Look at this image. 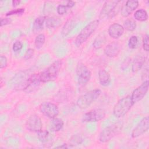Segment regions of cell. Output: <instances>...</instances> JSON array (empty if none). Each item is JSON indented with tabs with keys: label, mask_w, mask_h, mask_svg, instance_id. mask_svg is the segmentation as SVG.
I'll return each mask as SVG.
<instances>
[{
	"label": "cell",
	"mask_w": 149,
	"mask_h": 149,
	"mask_svg": "<svg viewBox=\"0 0 149 149\" xmlns=\"http://www.w3.org/2000/svg\"><path fill=\"white\" fill-rule=\"evenodd\" d=\"M98 80L100 84L104 87L109 86L111 83V79L109 73L105 69H100L98 72Z\"/></svg>",
	"instance_id": "ac0fdd59"
},
{
	"label": "cell",
	"mask_w": 149,
	"mask_h": 149,
	"mask_svg": "<svg viewBox=\"0 0 149 149\" xmlns=\"http://www.w3.org/2000/svg\"><path fill=\"white\" fill-rule=\"evenodd\" d=\"M49 134L48 131L45 130H41L37 132V137L39 141L41 143L46 142L49 138Z\"/></svg>",
	"instance_id": "484cf974"
},
{
	"label": "cell",
	"mask_w": 149,
	"mask_h": 149,
	"mask_svg": "<svg viewBox=\"0 0 149 149\" xmlns=\"http://www.w3.org/2000/svg\"><path fill=\"white\" fill-rule=\"evenodd\" d=\"M22 47H23V44H22V42L19 40H17L13 43V46H12V49L14 52H16L20 51L22 49Z\"/></svg>",
	"instance_id": "d6a6232c"
},
{
	"label": "cell",
	"mask_w": 149,
	"mask_h": 149,
	"mask_svg": "<svg viewBox=\"0 0 149 149\" xmlns=\"http://www.w3.org/2000/svg\"><path fill=\"white\" fill-rule=\"evenodd\" d=\"M62 20L58 17H47L45 20V26L49 29H55L60 26Z\"/></svg>",
	"instance_id": "ffe728a7"
},
{
	"label": "cell",
	"mask_w": 149,
	"mask_h": 149,
	"mask_svg": "<svg viewBox=\"0 0 149 149\" xmlns=\"http://www.w3.org/2000/svg\"><path fill=\"white\" fill-rule=\"evenodd\" d=\"M146 59V57L142 54L136 55V57L134 58V60L132 63V71L133 73L137 72L140 69H141V68L145 63Z\"/></svg>",
	"instance_id": "e0dca14e"
},
{
	"label": "cell",
	"mask_w": 149,
	"mask_h": 149,
	"mask_svg": "<svg viewBox=\"0 0 149 149\" xmlns=\"http://www.w3.org/2000/svg\"><path fill=\"white\" fill-rule=\"evenodd\" d=\"M46 19L47 17L45 16H39L35 19L33 24L32 29L34 33H38L43 30L44 24V23H45Z\"/></svg>",
	"instance_id": "d6986e66"
},
{
	"label": "cell",
	"mask_w": 149,
	"mask_h": 149,
	"mask_svg": "<svg viewBox=\"0 0 149 149\" xmlns=\"http://www.w3.org/2000/svg\"><path fill=\"white\" fill-rule=\"evenodd\" d=\"M12 6L14 7H16V6H17L20 3V1L19 0H13L12 1Z\"/></svg>",
	"instance_id": "f35d334b"
},
{
	"label": "cell",
	"mask_w": 149,
	"mask_h": 149,
	"mask_svg": "<svg viewBox=\"0 0 149 149\" xmlns=\"http://www.w3.org/2000/svg\"><path fill=\"white\" fill-rule=\"evenodd\" d=\"M34 50L32 48H29L25 54H24V59H26V60H28V59H31L33 55H34Z\"/></svg>",
	"instance_id": "e575fe53"
},
{
	"label": "cell",
	"mask_w": 149,
	"mask_h": 149,
	"mask_svg": "<svg viewBox=\"0 0 149 149\" xmlns=\"http://www.w3.org/2000/svg\"><path fill=\"white\" fill-rule=\"evenodd\" d=\"M133 105L130 95H126L119 100L115 104L113 109V114L117 118H122L130 110Z\"/></svg>",
	"instance_id": "277c9868"
},
{
	"label": "cell",
	"mask_w": 149,
	"mask_h": 149,
	"mask_svg": "<svg viewBox=\"0 0 149 149\" xmlns=\"http://www.w3.org/2000/svg\"><path fill=\"white\" fill-rule=\"evenodd\" d=\"M121 47L119 42L112 41L107 44L104 49V52L108 57L114 58L118 55L120 51Z\"/></svg>",
	"instance_id": "9a60e30c"
},
{
	"label": "cell",
	"mask_w": 149,
	"mask_h": 149,
	"mask_svg": "<svg viewBox=\"0 0 149 149\" xmlns=\"http://www.w3.org/2000/svg\"><path fill=\"white\" fill-rule=\"evenodd\" d=\"M26 127L30 132L37 133L42 127V123L41 118L36 114L31 115L26 120Z\"/></svg>",
	"instance_id": "8fae6325"
},
{
	"label": "cell",
	"mask_w": 149,
	"mask_h": 149,
	"mask_svg": "<svg viewBox=\"0 0 149 149\" xmlns=\"http://www.w3.org/2000/svg\"><path fill=\"white\" fill-rule=\"evenodd\" d=\"M69 147H70V146H68V144H61L60 146L55 147V148H68Z\"/></svg>",
	"instance_id": "74e56055"
},
{
	"label": "cell",
	"mask_w": 149,
	"mask_h": 149,
	"mask_svg": "<svg viewBox=\"0 0 149 149\" xmlns=\"http://www.w3.org/2000/svg\"><path fill=\"white\" fill-rule=\"evenodd\" d=\"M76 72L78 83L80 85H84L89 81L91 76V72L85 64L82 62L78 63Z\"/></svg>",
	"instance_id": "52a82bcc"
},
{
	"label": "cell",
	"mask_w": 149,
	"mask_h": 149,
	"mask_svg": "<svg viewBox=\"0 0 149 149\" xmlns=\"http://www.w3.org/2000/svg\"><path fill=\"white\" fill-rule=\"evenodd\" d=\"M68 9L69 8L66 5L59 4L56 8V11L59 15H63L66 13Z\"/></svg>",
	"instance_id": "4dcf8cb0"
},
{
	"label": "cell",
	"mask_w": 149,
	"mask_h": 149,
	"mask_svg": "<svg viewBox=\"0 0 149 149\" xmlns=\"http://www.w3.org/2000/svg\"><path fill=\"white\" fill-rule=\"evenodd\" d=\"M11 22H12V19L9 17L1 18V27L9 24L11 23Z\"/></svg>",
	"instance_id": "d590c367"
},
{
	"label": "cell",
	"mask_w": 149,
	"mask_h": 149,
	"mask_svg": "<svg viewBox=\"0 0 149 149\" xmlns=\"http://www.w3.org/2000/svg\"><path fill=\"white\" fill-rule=\"evenodd\" d=\"M24 12V8H17L15 9H13L12 10H10L6 13L5 15L6 16H9L11 15H22Z\"/></svg>",
	"instance_id": "f546056e"
},
{
	"label": "cell",
	"mask_w": 149,
	"mask_h": 149,
	"mask_svg": "<svg viewBox=\"0 0 149 149\" xmlns=\"http://www.w3.org/2000/svg\"><path fill=\"white\" fill-rule=\"evenodd\" d=\"M74 22L72 20H69L66 22V23L65 24L64 27H63L62 33L63 36H66L68 34L70 33L71 30L73 29L74 26Z\"/></svg>",
	"instance_id": "4316f807"
},
{
	"label": "cell",
	"mask_w": 149,
	"mask_h": 149,
	"mask_svg": "<svg viewBox=\"0 0 149 149\" xmlns=\"http://www.w3.org/2000/svg\"><path fill=\"white\" fill-rule=\"evenodd\" d=\"M123 125V123L119 121L105 127L100 133L98 140L102 143L110 141L112 138L120 133Z\"/></svg>",
	"instance_id": "3957f363"
},
{
	"label": "cell",
	"mask_w": 149,
	"mask_h": 149,
	"mask_svg": "<svg viewBox=\"0 0 149 149\" xmlns=\"http://www.w3.org/2000/svg\"><path fill=\"white\" fill-rule=\"evenodd\" d=\"M62 65L61 60H56L40 73V79L41 83H47L55 80L59 73Z\"/></svg>",
	"instance_id": "6da1fadb"
},
{
	"label": "cell",
	"mask_w": 149,
	"mask_h": 149,
	"mask_svg": "<svg viewBox=\"0 0 149 149\" xmlns=\"http://www.w3.org/2000/svg\"><path fill=\"white\" fill-rule=\"evenodd\" d=\"M83 139L80 134H74L70 139V146L78 145L82 143Z\"/></svg>",
	"instance_id": "83f0119b"
},
{
	"label": "cell",
	"mask_w": 149,
	"mask_h": 149,
	"mask_svg": "<svg viewBox=\"0 0 149 149\" xmlns=\"http://www.w3.org/2000/svg\"><path fill=\"white\" fill-rule=\"evenodd\" d=\"M75 5V2L74 1H69L67 2L66 5L68 6V8H72V7H73Z\"/></svg>",
	"instance_id": "8d00e7d4"
},
{
	"label": "cell",
	"mask_w": 149,
	"mask_h": 149,
	"mask_svg": "<svg viewBox=\"0 0 149 149\" xmlns=\"http://www.w3.org/2000/svg\"><path fill=\"white\" fill-rule=\"evenodd\" d=\"M39 109L40 112L46 117L49 119H54L58 115L59 110L58 106L49 101L43 102L40 105Z\"/></svg>",
	"instance_id": "ba28073f"
},
{
	"label": "cell",
	"mask_w": 149,
	"mask_h": 149,
	"mask_svg": "<svg viewBox=\"0 0 149 149\" xmlns=\"http://www.w3.org/2000/svg\"><path fill=\"white\" fill-rule=\"evenodd\" d=\"M101 94V90L98 88L89 91L78 98L76 101L77 105L80 109H86L95 101L99 98Z\"/></svg>",
	"instance_id": "5b68a950"
},
{
	"label": "cell",
	"mask_w": 149,
	"mask_h": 149,
	"mask_svg": "<svg viewBox=\"0 0 149 149\" xmlns=\"http://www.w3.org/2000/svg\"><path fill=\"white\" fill-rule=\"evenodd\" d=\"M148 37H149L148 34H146L144 35V36L143 37V49L146 52H148L149 51V45H148L149 39H148Z\"/></svg>",
	"instance_id": "1f68e13d"
},
{
	"label": "cell",
	"mask_w": 149,
	"mask_h": 149,
	"mask_svg": "<svg viewBox=\"0 0 149 149\" xmlns=\"http://www.w3.org/2000/svg\"><path fill=\"white\" fill-rule=\"evenodd\" d=\"M99 20H94L87 24L77 36L74 41L76 47H80L84 44L95 32L99 26Z\"/></svg>",
	"instance_id": "7a4b0ae2"
},
{
	"label": "cell",
	"mask_w": 149,
	"mask_h": 149,
	"mask_svg": "<svg viewBox=\"0 0 149 149\" xmlns=\"http://www.w3.org/2000/svg\"><path fill=\"white\" fill-rule=\"evenodd\" d=\"M138 43V38L136 36H132L128 41V47L130 49H134Z\"/></svg>",
	"instance_id": "f1b7e54d"
},
{
	"label": "cell",
	"mask_w": 149,
	"mask_h": 149,
	"mask_svg": "<svg viewBox=\"0 0 149 149\" xmlns=\"http://www.w3.org/2000/svg\"><path fill=\"white\" fill-rule=\"evenodd\" d=\"M106 115L105 111L101 108L94 109L85 113L81 118L82 122L93 123L102 120Z\"/></svg>",
	"instance_id": "8992f818"
},
{
	"label": "cell",
	"mask_w": 149,
	"mask_h": 149,
	"mask_svg": "<svg viewBox=\"0 0 149 149\" xmlns=\"http://www.w3.org/2000/svg\"><path fill=\"white\" fill-rule=\"evenodd\" d=\"M41 83V81L40 79V73L31 74L29 79L27 85L24 90L28 93L33 92L38 89Z\"/></svg>",
	"instance_id": "5bb4252c"
},
{
	"label": "cell",
	"mask_w": 149,
	"mask_h": 149,
	"mask_svg": "<svg viewBox=\"0 0 149 149\" xmlns=\"http://www.w3.org/2000/svg\"><path fill=\"white\" fill-rule=\"evenodd\" d=\"M124 31L125 29L122 25L118 23H114L109 26L108 33L111 38L118 39L123 35Z\"/></svg>",
	"instance_id": "2e32d148"
},
{
	"label": "cell",
	"mask_w": 149,
	"mask_h": 149,
	"mask_svg": "<svg viewBox=\"0 0 149 149\" xmlns=\"http://www.w3.org/2000/svg\"><path fill=\"white\" fill-rule=\"evenodd\" d=\"M123 27L124 29L129 31H133L136 28V22L135 20L132 18L127 19L124 21Z\"/></svg>",
	"instance_id": "cb8c5ba5"
},
{
	"label": "cell",
	"mask_w": 149,
	"mask_h": 149,
	"mask_svg": "<svg viewBox=\"0 0 149 149\" xmlns=\"http://www.w3.org/2000/svg\"><path fill=\"white\" fill-rule=\"evenodd\" d=\"M120 1H107L104 2V5L100 13L99 18L102 19L106 17H112V13H113L115 9L117 7Z\"/></svg>",
	"instance_id": "30bf717a"
},
{
	"label": "cell",
	"mask_w": 149,
	"mask_h": 149,
	"mask_svg": "<svg viewBox=\"0 0 149 149\" xmlns=\"http://www.w3.org/2000/svg\"><path fill=\"white\" fill-rule=\"evenodd\" d=\"M45 35L42 33L38 34L36 36V37L35 38V40H34L35 47L38 49L41 48L43 47V45L45 43Z\"/></svg>",
	"instance_id": "d4e9b609"
},
{
	"label": "cell",
	"mask_w": 149,
	"mask_h": 149,
	"mask_svg": "<svg viewBox=\"0 0 149 149\" xmlns=\"http://www.w3.org/2000/svg\"><path fill=\"white\" fill-rule=\"evenodd\" d=\"M106 41H107V39L105 34L101 33L98 36H97V37L94 40L93 44V47L95 49H99L104 45Z\"/></svg>",
	"instance_id": "603a6c76"
},
{
	"label": "cell",
	"mask_w": 149,
	"mask_h": 149,
	"mask_svg": "<svg viewBox=\"0 0 149 149\" xmlns=\"http://www.w3.org/2000/svg\"><path fill=\"white\" fill-rule=\"evenodd\" d=\"M149 81L148 80H146L144 82L136 88L132 92L130 97L133 104L141 100L146 95L148 90Z\"/></svg>",
	"instance_id": "9c48e42d"
},
{
	"label": "cell",
	"mask_w": 149,
	"mask_h": 149,
	"mask_svg": "<svg viewBox=\"0 0 149 149\" xmlns=\"http://www.w3.org/2000/svg\"><path fill=\"white\" fill-rule=\"evenodd\" d=\"M149 128V118L148 116H146L143 118L137 126L133 129L131 133V136L132 138H137L146 132L148 131Z\"/></svg>",
	"instance_id": "7c38bea8"
},
{
	"label": "cell",
	"mask_w": 149,
	"mask_h": 149,
	"mask_svg": "<svg viewBox=\"0 0 149 149\" xmlns=\"http://www.w3.org/2000/svg\"><path fill=\"white\" fill-rule=\"evenodd\" d=\"M8 59L5 56L1 55L0 56V68L3 69L7 66Z\"/></svg>",
	"instance_id": "836d02e7"
},
{
	"label": "cell",
	"mask_w": 149,
	"mask_h": 149,
	"mask_svg": "<svg viewBox=\"0 0 149 149\" xmlns=\"http://www.w3.org/2000/svg\"><path fill=\"white\" fill-rule=\"evenodd\" d=\"M133 16L135 20L140 22L146 21L148 18V13L147 11L144 9H140L136 10L134 13Z\"/></svg>",
	"instance_id": "7402d4cb"
},
{
	"label": "cell",
	"mask_w": 149,
	"mask_h": 149,
	"mask_svg": "<svg viewBox=\"0 0 149 149\" xmlns=\"http://www.w3.org/2000/svg\"><path fill=\"white\" fill-rule=\"evenodd\" d=\"M139 2L137 0H128L126 2L120 9L121 15L126 17H128L134 10H135L139 6Z\"/></svg>",
	"instance_id": "4fadbf2b"
},
{
	"label": "cell",
	"mask_w": 149,
	"mask_h": 149,
	"mask_svg": "<svg viewBox=\"0 0 149 149\" xmlns=\"http://www.w3.org/2000/svg\"><path fill=\"white\" fill-rule=\"evenodd\" d=\"M64 125L63 120L59 118H55L52 119V120L50 125V130L51 132H57L60 131Z\"/></svg>",
	"instance_id": "44dd1931"
}]
</instances>
